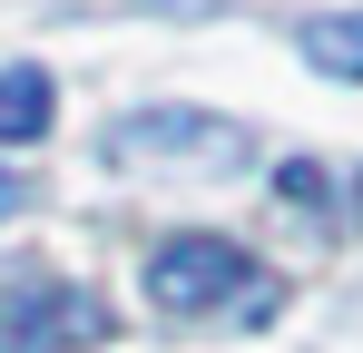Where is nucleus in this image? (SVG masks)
<instances>
[{
  "label": "nucleus",
  "instance_id": "1",
  "mask_svg": "<svg viewBox=\"0 0 363 353\" xmlns=\"http://www.w3.org/2000/svg\"><path fill=\"white\" fill-rule=\"evenodd\" d=\"M147 304L157 314H177V324H236V334H255L275 304H285V285L245 255V245H226V235H167L157 255H147Z\"/></svg>",
  "mask_w": 363,
  "mask_h": 353
},
{
  "label": "nucleus",
  "instance_id": "2",
  "mask_svg": "<svg viewBox=\"0 0 363 353\" xmlns=\"http://www.w3.org/2000/svg\"><path fill=\"white\" fill-rule=\"evenodd\" d=\"M108 157L118 167H177V176H226L255 157V138H245L236 118L216 108H138L108 128Z\"/></svg>",
  "mask_w": 363,
  "mask_h": 353
},
{
  "label": "nucleus",
  "instance_id": "3",
  "mask_svg": "<svg viewBox=\"0 0 363 353\" xmlns=\"http://www.w3.org/2000/svg\"><path fill=\"white\" fill-rule=\"evenodd\" d=\"M69 344H108V304L89 285H20V294H0V353H69Z\"/></svg>",
  "mask_w": 363,
  "mask_h": 353
},
{
  "label": "nucleus",
  "instance_id": "4",
  "mask_svg": "<svg viewBox=\"0 0 363 353\" xmlns=\"http://www.w3.org/2000/svg\"><path fill=\"white\" fill-rule=\"evenodd\" d=\"M50 69H0V147H20V138H50Z\"/></svg>",
  "mask_w": 363,
  "mask_h": 353
},
{
  "label": "nucleus",
  "instance_id": "5",
  "mask_svg": "<svg viewBox=\"0 0 363 353\" xmlns=\"http://www.w3.org/2000/svg\"><path fill=\"white\" fill-rule=\"evenodd\" d=\"M304 59H314L324 79H363V10H324V20H304Z\"/></svg>",
  "mask_w": 363,
  "mask_h": 353
},
{
  "label": "nucleus",
  "instance_id": "6",
  "mask_svg": "<svg viewBox=\"0 0 363 353\" xmlns=\"http://www.w3.org/2000/svg\"><path fill=\"white\" fill-rule=\"evenodd\" d=\"M10 206H20V176H10V167H0V216H10Z\"/></svg>",
  "mask_w": 363,
  "mask_h": 353
},
{
  "label": "nucleus",
  "instance_id": "7",
  "mask_svg": "<svg viewBox=\"0 0 363 353\" xmlns=\"http://www.w3.org/2000/svg\"><path fill=\"white\" fill-rule=\"evenodd\" d=\"M354 216H363V186H354Z\"/></svg>",
  "mask_w": 363,
  "mask_h": 353
}]
</instances>
